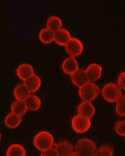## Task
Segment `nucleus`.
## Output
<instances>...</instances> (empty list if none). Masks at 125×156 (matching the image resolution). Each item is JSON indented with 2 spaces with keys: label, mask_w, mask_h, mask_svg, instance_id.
Masks as SVG:
<instances>
[{
  "label": "nucleus",
  "mask_w": 125,
  "mask_h": 156,
  "mask_svg": "<svg viewBox=\"0 0 125 156\" xmlns=\"http://www.w3.org/2000/svg\"><path fill=\"white\" fill-rule=\"evenodd\" d=\"M0 141H1V133H0Z\"/></svg>",
  "instance_id": "nucleus-28"
},
{
  "label": "nucleus",
  "mask_w": 125,
  "mask_h": 156,
  "mask_svg": "<svg viewBox=\"0 0 125 156\" xmlns=\"http://www.w3.org/2000/svg\"><path fill=\"white\" fill-rule=\"evenodd\" d=\"M91 156H97V155H96L95 154H94V155H91Z\"/></svg>",
  "instance_id": "nucleus-29"
},
{
  "label": "nucleus",
  "mask_w": 125,
  "mask_h": 156,
  "mask_svg": "<svg viewBox=\"0 0 125 156\" xmlns=\"http://www.w3.org/2000/svg\"><path fill=\"white\" fill-rule=\"evenodd\" d=\"M71 79L73 84L75 86L78 87H80L81 86L85 85L86 83L89 82L85 70H78L77 72H75L74 74L71 75Z\"/></svg>",
  "instance_id": "nucleus-14"
},
{
  "label": "nucleus",
  "mask_w": 125,
  "mask_h": 156,
  "mask_svg": "<svg viewBox=\"0 0 125 156\" xmlns=\"http://www.w3.org/2000/svg\"><path fill=\"white\" fill-rule=\"evenodd\" d=\"M23 84L27 87L29 90L31 91V93H34L38 90L41 87L42 80L37 75L34 74L30 79L25 80Z\"/></svg>",
  "instance_id": "nucleus-15"
},
{
  "label": "nucleus",
  "mask_w": 125,
  "mask_h": 156,
  "mask_svg": "<svg viewBox=\"0 0 125 156\" xmlns=\"http://www.w3.org/2000/svg\"><path fill=\"white\" fill-rule=\"evenodd\" d=\"M100 93L99 87L92 82H88L79 87L80 97L85 102H91L99 96Z\"/></svg>",
  "instance_id": "nucleus-2"
},
{
  "label": "nucleus",
  "mask_w": 125,
  "mask_h": 156,
  "mask_svg": "<svg viewBox=\"0 0 125 156\" xmlns=\"http://www.w3.org/2000/svg\"><path fill=\"white\" fill-rule=\"evenodd\" d=\"M46 26L48 30L53 32H56L62 28V21L60 18L56 16H50L46 22Z\"/></svg>",
  "instance_id": "nucleus-21"
},
{
  "label": "nucleus",
  "mask_w": 125,
  "mask_h": 156,
  "mask_svg": "<svg viewBox=\"0 0 125 156\" xmlns=\"http://www.w3.org/2000/svg\"><path fill=\"white\" fill-rule=\"evenodd\" d=\"M40 156H59L58 153L57 152L55 149L50 148L49 149L46 150V151H42L41 155Z\"/></svg>",
  "instance_id": "nucleus-26"
},
{
  "label": "nucleus",
  "mask_w": 125,
  "mask_h": 156,
  "mask_svg": "<svg viewBox=\"0 0 125 156\" xmlns=\"http://www.w3.org/2000/svg\"><path fill=\"white\" fill-rule=\"evenodd\" d=\"M84 46L82 42L76 37H71L68 44L65 45V50L71 57L79 56L82 53Z\"/></svg>",
  "instance_id": "nucleus-6"
},
{
  "label": "nucleus",
  "mask_w": 125,
  "mask_h": 156,
  "mask_svg": "<svg viewBox=\"0 0 125 156\" xmlns=\"http://www.w3.org/2000/svg\"><path fill=\"white\" fill-rule=\"evenodd\" d=\"M116 112L118 116L125 117V95L122 96L116 102Z\"/></svg>",
  "instance_id": "nucleus-23"
},
{
  "label": "nucleus",
  "mask_w": 125,
  "mask_h": 156,
  "mask_svg": "<svg viewBox=\"0 0 125 156\" xmlns=\"http://www.w3.org/2000/svg\"><path fill=\"white\" fill-rule=\"evenodd\" d=\"M31 91L23 83L17 85L14 90V96L16 100L25 101L31 96Z\"/></svg>",
  "instance_id": "nucleus-13"
},
{
  "label": "nucleus",
  "mask_w": 125,
  "mask_h": 156,
  "mask_svg": "<svg viewBox=\"0 0 125 156\" xmlns=\"http://www.w3.org/2000/svg\"><path fill=\"white\" fill-rule=\"evenodd\" d=\"M26 150L19 144H13L10 145L6 151V156H25Z\"/></svg>",
  "instance_id": "nucleus-19"
},
{
  "label": "nucleus",
  "mask_w": 125,
  "mask_h": 156,
  "mask_svg": "<svg viewBox=\"0 0 125 156\" xmlns=\"http://www.w3.org/2000/svg\"><path fill=\"white\" fill-rule=\"evenodd\" d=\"M117 85L120 89H125V72H123L119 74L117 80Z\"/></svg>",
  "instance_id": "nucleus-25"
},
{
  "label": "nucleus",
  "mask_w": 125,
  "mask_h": 156,
  "mask_svg": "<svg viewBox=\"0 0 125 156\" xmlns=\"http://www.w3.org/2000/svg\"><path fill=\"white\" fill-rule=\"evenodd\" d=\"M97 146L93 141L89 138H82L75 144V152L80 156H91L95 154Z\"/></svg>",
  "instance_id": "nucleus-4"
},
{
  "label": "nucleus",
  "mask_w": 125,
  "mask_h": 156,
  "mask_svg": "<svg viewBox=\"0 0 125 156\" xmlns=\"http://www.w3.org/2000/svg\"><path fill=\"white\" fill-rule=\"evenodd\" d=\"M103 98L108 102H116L123 96L120 87L114 83H109L101 90Z\"/></svg>",
  "instance_id": "nucleus-3"
},
{
  "label": "nucleus",
  "mask_w": 125,
  "mask_h": 156,
  "mask_svg": "<svg viewBox=\"0 0 125 156\" xmlns=\"http://www.w3.org/2000/svg\"><path fill=\"white\" fill-rule=\"evenodd\" d=\"M54 149L59 156H69L74 152L73 145L68 140H62L55 144Z\"/></svg>",
  "instance_id": "nucleus-9"
},
{
  "label": "nucleus",
  "mask_w": 125,
  "mask_h": 156,
  "mask_svg": "<svg viewBox=\"0 0 125 156\" xmlns=\"http://www.w3.org/2000/svg\"><path fill=\"white\" fill-rule=\"evenodd\" d=\"M33 144L40 151H46L50 149L54 144V138L50 132L47 131H41L34 137Z\"/></svg>",
  "instance_id": "nucleus-1"
},
{
  "label": "nucleus",
  "mask_w": 125,
  "mask_h": 156,
  "mask_svg": "<svg viewBox=\"0 0 125 156\" xmlns=\"http://www.w3.org/2000/svg\"><path fill=\"white\" fill-rule=\"evenodd\" d=\"M78 115L91 119L95 113V108L91 102L84 101L78 107Z\"/></svg>",
  "instance_id": "nucleus-8"
},
{
  "label": "nucleus",
  "mask_w": 125,
  "mask_h": 156,
  "mask_svg": "<svg viewBox=\"0 0 125 156\" xmlns=\"http://www.w3.org/2000/svg\"><path fill=\"white\" fill-rule=\"evenodd\" d=\"M113 154H114V150L109 144H104L101 146L95 153V155L97 156H113Z\"/></svg>",
  "instance_id": "nucleus-22"
},
{
  "label": "nucleus",
  "mask_w": 125,
  "mask_h": 156,
  "mask_svg": "<svg viewBox=\"0 0 125 156\" xmlns=\"http://www.w3.org/2000/svg\"><path fill=\"white\" fill-rule=\"evenodd\" d=\"M21 122V117L18 116L13 112H10L5 118V126L9 128L14 129L18 127Z\"/></svg>",
  "instance_id": "nucleus-18"
},
{
  "label": "nucleus",
  "mask_w": 125,
  "mask_h": 156,
  "mask_svg": "<svg viewBox=\"0 0 125 156\" xmlns=\"http://www.w3.org/2000/svg\"><path fill=\"white\" fill-rule=\"evenodd\" d=\"M62 69L65 74L71 75L77 72L78 69V63L75 57H69L63 61L62 63Z\"/></svg>",
  "instance_id": "nucleus-10"
},
{
  "label": "nucleus",
  "mask_w": 125,
  "mask_h": 156,
  "mask_svg": "<svg viewBox=\"0 0 125 156\" xmlns=\"http://www.w3.org/2000/svg\"><path fill=\"white\" fill-rule=\"evenodd\" d=\"M25 102L27 109L32 111H37L40 108L42 105L41 100L36 95H31Z\"/></svg>",
  "instance_id": "nucleus-17"
},
{
  "label": "nucleus",
  "mask_w": 125,
  "mask_h": 156,
  "mask_svg": "<svg viewBox=\"0 0 125 156\" xmlns=\"http://www.w3.org/2000/svg\"><path fill=\"white\" fill-rule=\"evenodd\" d=\"M91 122L88 118L77 115L71 120V126L74 130L78 134H84L91 128Z\"/></svg>",
  "instance_id": "nucleus-5"
},
{
  "label": "nucleus",
  "mask_w": 125,
  "mask_h": 156,
  "mask_svg": "<svg viewBox=\"0 0 125 156\" xmlns=\"http://www.w3.org/2000/svg\"><path fill=\"white\" fill-rule=\"evenodd\" d=\"M115 131L118 135L121 136L125 137V121L120 120L118 121L117 123L115 124L114 127Z\"/></svg>",
  "instance_id": "nucleus-24"
},
{
  "label": "nucleus",
  "mask_w": 125,
  "mask_h": 156,
  "mask_svg": "<svg viewBox=\"0 0 125 156\" xmlns=\"http://www.w3.org/2000/svg\"><path fill=\"white\" fill-rule=\"evenodd\" d=\"M16 73L20 79L24 81L35 74L33 68L28 63H22L19 65L16 69Z\"/></svg>",
  "instance_id": "nucleus-12"
},
{
  "label": "nucleus",
  "mask_w": 125,
  "mask_h": 156,
  "mask_svg": "<svg viewBox=\"0 0 125 156\" xmlns=\"http://www.w3.org/2000/svg\"><path fill=\"white\" fill-rule=\"evenodd\" d=\"M71 38V34L68 30L61 28L54 32V41L59 46H65Z\"/></svg>",
  "instance_id": "nucleus-11"
},
{
  "label": "nucleus",
  "mask_w": 125,
  "mask_h": 156,
  "mask_svg": "<svg viewBox=\"0 0 125 156\" xmlns=\"http://www.w3.org/2000/svg\"><path fill=\"white\" fill-rule=\"evenodd\" d=\"M11 110L14 114L22 117L27 112V108L25 101L16 100L12 104Z\"/></svg>",
  "instance_id": "nucleus-16"
},
{
  "label": "nucleus",
  "mask_w": 125,
  "mask_h": 156,
  "mask_svg": "<svg viewBox=\"0 0 125 156\" xmlns=\"http://www.w3.org/2000/svg\"><path fill=\"white\" fill-rule=\"evenodd\" d=\"M39 37L40 41L45 44H50L54 41V32L48 30V28H44L40 31Z\"/></svg>",
  "instance_id": "nucleus-20"
},
{
  "label": "nucleus",
  "mask_w": 125,
  "mask_h": 156,
  "mask_svg": "<svg viewBox=\"0 0 125 156\" xmlns=\"http://www.w3.org/2000/svg\"><path fill=\"white\" fill-rule=\"evenodd\" d=\"M69 156H80L79 154H77L76 152H73L72 154H71Z\"/></svg>",
  "instance_id": "nucleus-27"
},
{
  "label": "nucleus",
  "mask_w": 125,
  "mask_h": 156,
  "mask_svg": "<svg viewBox=\"0 0 125 156\" xmlns=\"http://www.w3.org/2000/svg\"><path fill=\"white\" fill-rule=\"evenodd\" d=\"M85 72L89 82H95L101 78L102 67L97 63H91L86 68Z\"/></svg>",
  "instance_id": "nucleus-7"
}]
</instances>
